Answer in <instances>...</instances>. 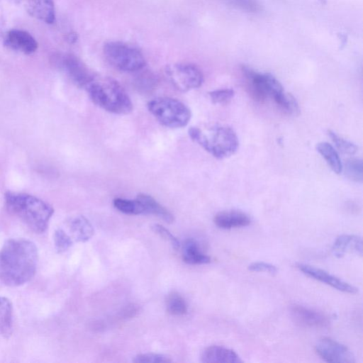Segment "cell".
Segmentation results:
<instances>
[{
    "instance_id": "6da1fadb",
    "label": "cell",
    "mask_w": 363,
    "mask_h": 363,
    "mask_svg": "<svg viewBox=\"0 0 363 363\" xmlns=\"http://www.w3.org/2000/svg\"><path fill=\"white\" fill-rule=\"evenodd\" d=\"M38 262V251L24 238L6 240L0 250V279L9 286L23 285L33 279Z\"/></svg>"
},
{
    "instance_id": "7a4b0ae2",
    "label": "cell",
    "mask_w": 363,
    "mask_h": 363,
    "mask_svg": "<svg viewBox=\"0 0 363 363\" xmlns=\"http://www.w3.org/2000/svg\"><path fill=\"white\" fill-rule=\"evenodd\" d=\"M4 202L7 211L33 232L43 233L48 229L54 213L48 203L33 195L14 191L5 193Z\"/></svg>"
},
{
    "instance_id": "3957f363",
    "label": "cell",
    "mask_w": 363,
    "mask_h": 363,
    "mask_svg": "<svg viewBox=\"0 0 363 363\" xmlns=\"http://www.w3.org/2000/svg\"><path fill=\"white\" fill-rule=\"evenodd\" d=\"M188 133L194 143L217 159L231 156L239 146L236 133L227 125L209 124L192 126Z\"/></svg>"
},
{
    "instance_id": "277c9868",
    "label": "cell",
    "mask_w": 363,
    "mask_h": 363,
    "mask_svg": "<svg viewBox=\"0 0 363 363\" xmlns=\"http://www.w3.org/2000/svg\"><path fill=\"white\" fill-rule=\"evenodd\" d=\"M91 100L102 109L116 114H128L133 103L122 85L108 77H96L84 88Z\"/></svg>"
},
{
    "instance_id": "5b68a950",
    "label": "cell",
    "mask_w": 363,
    "mask_h": 363,
    "mask_svg": "<svg viewBox=\"0 0 363 363\" xmlns=\"http://www.w3.org/2000/svg\"><path fill=\"white\" fill-rule=\"evenodd\" d=\"M147 108L160 123L171 128L186 126L191 116L184 103L170 97L155 98L147 103Z\"/></svg>"
},
{
    "instance_id": "8992f818",
    "label": "cell",
    "mask_w": 363,
    "mask_h": 363,
    "mask_svg": "<svg viewBox=\"0 0 363 363\" xmlns=\"http://www.w3.org/2000/svg\"><path fill=\"white\" fill-rule=\"evenodd\" d=\"M104 54L112 66L123 72H138L146 65L145 59L138 49L121 41L106 43Z\"/></svg>"
},
{
    "instance_id": "52a82bcc",
    "label": "cell",
    "mask_w": 363,
    "mask_h": 363,
    "mask_svg": "<svg viewBox=\"0 0 363 363\" xmlns=\"http://www.w3.org/2000/svg\"><path fill=\"white\" fill-rule=\"evenodd\" d=\"M242 72L248 94L257 101L262 102L268 98L274 101L284 92L281 83L269 73L258 72L246 66L242 67Z\"/></svg>"
},
{
    "instance_id": "ba28073f",
    "label": "cell",
    "mask_w": 363,
    "mask_h": 363,
    "mask_svg": "<svg viewBox=\"0 0 363 363\" xmlns=\"http://www.w3.org/2000/svg\"><path fill=\"white\" fill-rule=\"evenodd\" d=\"M165 72L170 83L181 91L199 88L203 82L202 72L194 64H172L166 67Z\"/></svg>"
},
{
    "instance_id": "9c48e42d",
    "label": "cell",
    "mask_w": 363,
    "mask_h": 363,
    "mask_svg": "<svg viewBox=\"0 0 363 363\" xmlns=\"http://www.w3.org/2000/svg\"><path fill=\"white\" fill-rule=\"evenodd\" d=\"M52 62L79 87L85 88L94 76L74 55H56L53 56Z\"/></svg>"
},
{
    "instance_id": "30bf717a",
    "label": "cell",
    "mask_w": 363,
    "mask_h": 363,
    "mask_svg": "<svg viewBox=\"0 0 363 363\" xmlns=\"http://www.w3.org/2000/svg\"><path fill=\"white\" fill-rule=\"evenodd\" d=\"M315 351L328 362L354 363L355 357L345 345L329 337L320 339L315 345Z\"/></svg>"
},
{
    "instance_id": "8fae6325",
    "label": "cell",
    "mask_w": 363,
    "mask_h": 363,
    "mask_svg": "<svg viewBox=\"0 0 363 363\" xmlns=\"http://www.w3.org/2000/svg\"><path fill=\"white\" fill-rule=\"evenodd\" d=\"M296 267L306 275L342 292L356 294L358 289L328 272L307 264L298 263Z\"/></svg>"
},
{
    "instance_id": "7c38bea8",
    "label": "cell",
    "mask_w": 363,
    "mask_h": 363,
    "mask_svg": "<svg viewBox=\"0 0 363 363\" xmlns=\"http://www.w3.org/2000/svg\"><path fill=\"white\" fill-rule=\"evenodd\" d=\"M290 312L295 321L303 326L321 328L330 323L329 318L325 314L301 305H291Z\"/></svg>"
},
{
    "instance_id": "4fadbf2b",
    "label": "cell",
    "mask_w": 363,
    "mask_h": 363,
    "mask_svg": "<svg viewBox=\"0 0 363 363\" xmlns=\"http://www.w3.org/2000/svg\"><path fill=\"white\" fill-rule=\"evenodd\" d=\"M4 45L13 50L26 55L33 54L38 47V42L31 34L20 29L9 30L4 39Z\"/></svg>"
},
{
    "instance_id": "5bb4252c",
    "label": "cell",
    "mask_w": 363,
    "mask_h": 363,
    "mask_svg": "<svg viewBox=\"0 0 363 363\" xmlns=\"http://www.w3.org/2000/svg\"><path fill=\"white\" fill-rule=\"evenodd\" d=\"M332 252L337 258L344 257L347 253H355L362 255V239L356 235L343 234L338 236L332 246Z\"/></svg>"
},
{
    "instance_id": "9a60e30c",
    "label": "cell",
    "mask_w": 363,
    "mask_h": 363,
    "mask_svg": "<svg viewBox=\"0 0 363 363\" xmlns=\"http://www.w3.org/2000/svg\"><path fill=\"white\" fill-rule=\"evenodd\" d=\"M201 360L205 363H238L242 359L232 349L220 346L211 345L206 347L202 352Z\"/></svg>"
},
{
    "instance_id": "2e32d148",
    "label": "cell",
    "mask_w": 363,
    "mask_h": 363,
    "mask_svg": "<svg viewBox=\"0 0 363 363\" xmlns=\"http://www.w3.org/2000/svg\"><path fill=\"white\" fill-rule=\"evenodd\" d=\"M216 226L222 229H232L247 226L251 220L247 214L236 210L223 211L213 218Z\"/></svg>"
},
{
    "instance_id": "e0dca14e",
    "label": "cell",
    "mask_w": 363,
    "mask_h": 363,
    "mask_svg": "<svg viewBox=\"0 0 363 363\" xmlns=\"http://www.w3.org/2000/svg\"><path fill=\"white\" fill-rule=\"evenodd\" d=\"M28 13L41 21L52 24L55 21V9L53 0H28Z\"/></svg>"
},
{
    "instance_id": "ac0fdd59",
    "label": "cell",
    "mask_w": 363,
    "mask_h": 363,
    "mask_svg": "<svg viewBox=\"0 0 363 363\" xmlns=\"http://www.w3.org/2000/svg\"><path fill=\"white\" fill-rule=\"evenodd\" d=\"M136 199L143 206L145 214H153L168 223L174 222V217L172 213L151 196L146 194H140Z\"/></svg>"
},
{
    "instance_id": "d6986e66",
    "label": "cell",
    "mask_w": 363,
    "mask_h": 363,
    "mask_svg": "<svg viewBox=\"0 0 363 363\" xmlns=\"http://www.w3.org/2000/svg\"><path fill=\"white\" fill-rule=\"evenodd\" d=\"M182 257L185 262L191 264H203L211 262V257L202 252L199 244L193 239L185 241Z\"/></svg>"
},
{
    "instance_id": "ffe728a7",
    "label": "cell",
    "mask_w": 363,
    "mask_h": 363,
    "mask_svg": "<svg viewBox=\"0 0 363 363\" xmlns=\"http://www.w3.org/2000/svg\"><path fill=\"white\" fill-rule=\"evenodd\" d=\"M69 229L77 242H86L94 235V228L83 216H78L69 221Z\"/></svg>"
},
{
    "instance_id": "44dd1931",
    "label": "cell",
    "mask_w": 363,
    "mask_h": 363,
    "mask_svg": "<svg viewBox=\"0 0 363 363\" xmlns=\"http://www.w3.org/2000/svg\"><path fill=\"white\" fill-rule=\"evenodd\" d=\"M316 150L335 173L342 172L343 167L341 160L332 145L327 142H321L317 144Z\"/></svg>"
},
{
    "instance_id": "7402d4cb",
    "label": "cell",
    "mask_w": 363,
    "mask_h": 363,
    "mask_svg": "<svg viewBox=\"0 0 363 363\" xmlns=\"http://www.w3.org/2000/svg\"><path fill=\"white\" fill-rule=\"evenodd\" d=\"M13 328V310L11 301L0 296V335H11Z\"/></svg>"
},
{
    "instance_id": "603a6c76",
    "label": "cell",
    "mask_w": 363,
    "mask_h": 363,
    "mask_svg": "<svg viewBox=\"0 0 363 363\" xmlns=\"http://www.w3.org/2000/svg\"><path fill=\"white\" fill-rule=\"evenodd\" d=\"M113 204L119 211L129 215L145 214V211L142 203L135 199V200L116 198Z\"/></svg>"
},
{
    "instance_id": "cb8c5ba5",
    "label": "cell",
    "mask_w": 363,
    "mask_h": 363,
    "mask_svg": "<svg viewBox=\"0 0 363 363\" xmlns=\"http://www.w3.org/2000/svg\"><path fill=\"white\" fill-rule=\"evenodd\" d=\"M167 311L174 315H182L187 313L188 307L184 298L177 292L170 293L167 298Z\"/></svg>"
},
{
    "instance_id": "d4e9b609",
    "label": "cell",
    "mask_w": 363,
    "mask_h": 363,
    "mask_svg": "<svg viewBox=\"0 0 363 363\" xmlns=\"http://www.w3.org/2000/svg\"><path fill=\"white\" fill-rule=\"evenodd\" d=\"M279 108L289 115H298L300 111L296 99L290 94L284 92L274 101Z\"/></svg>"
},
{
    "instance_id": "484cf974",
    "label": "cell",
    "mask_w": 363,
    "mask_h": 363,
    "mask_svg": "<svg viewBox=\"0 0 363 363\" xmlns=\"http://www.w3.org/2000/svg\"><path fill=\"white\" fill-rule=\"evenodd\" d=\"M362 162L359 159H350L345 166V175L350 180L362 183L363 180Z\"/></svg>"
},
{
    "instance_id": "4316f807",
    "label": "cell",
    "mask_w": 363,
    "mask_h": 363,
    "mask_svg": "<svg viewBox=\"0 0 363 363\" xmlns=\"http://www.w3.org/2000/svg\"><path fill=\"white\" fill-rule=\"evenodd\" d=\"M328 134L341 152L350 155L357 152L358 148L353 143L342 138L333 130H329Z\"/></svg>"
},
{
    "instance_id": "83f0119b",
    "label": "cell",
    "mask_w": 363,
    "mask_h": 363,
    "mask_svg": "<svg viewBox=\"0 0 363 363\" xmlns=\"http://www.w3.org/2000/svg\"><path fill=\"white\" fill-rule=\"evenodd\" d=\"M157 82V77L150 72L145 71L140 73L135 79V86L138 90L145 92L151 91Z\"/></svg>"
},
{
    "instance_id": "f1b7e54d",
    "label": "cell",
    "mask_w": 363,
    "mask_h": 363,
    "mask_svg": "<svg viewBox=\"0 0 363 363\" xmlns=\"http://www.w3.org/2000/svg\"><path fill=\"white\" fill-rule=\"evenodd\" d=\"M226 4L249 13H257L260 11L261 5L258 0H223Z\"/></svg>"
},
{
    "instance_id": "f546056e",
    "label": "cell",
    "mask_w": 363,
    "mask_h": 363,
    "mask_svg": "<svg viewBox=\"0 0 363 363\" xmlns=\"http://www.w3.org/2000/svg\"><path fill=\"white\" fill-rule=\"evenodd\" d=\"M208 94L213 104H225L233 98L235 91L232 89H220L210 91Z\"/></svg>"
},
{
    "instance_id": "4dcf8cb0",
    "label": "cell",
    "mask_w": 363,
    "mask_h": 363,
    "mask_svg": "<svg viewBox=\"0 0 363 363\" xmlns=\"http://www.w3.org/2000/svg\"><path fill=\"white\" fill-rule=\"evenodd\" d=\"M54 242L56 250L58 252H63L71 247L73 241L63 230L58 229L54 234Z\"/></svg>"
},
{
    "instance_id": "1f68e13d",
    "label": "cell",
    "mask_w": 363,
    "mask_h": 363,
    "mask_svg": "<svg viewBox=\"0 0 363 363\" xmlns=\"http://www.w3.org/2000/svg\"><path fill=\"white\" fill-rule=\"evenodd\" d=\"M133 362L136 363H161L171 362L172 359L160 354L145 353L134 357Z\"/></svg>"
},
{
    "instance_id": "d6a6232c",
    "label": "cell",
    "mask_w": 363,
    "mask_h": 363,
    "mask_svg": "<svg viewBox=\"0 0 363 363\" xmlns=\"http://www.w3.org/2000/svg\"><path fill=\"white\" fill-rule=\"evenodd\" d=\"M152 230L161 238L167 240L175 250L180 247V243L177 238L164 226L160 224H155L152 226Z\"/></svg>"
},
{
    "instance_id": "836d02e7",
    "label": "cell",
    "mask_w": 363,
    "mask_h": 363,
    "mask_svg": "<svg viewBox=\"0 0 363 363\" xmlns=\"http://www.w3.org/2000/svg\"><path fill=\"white\" fill-rule=\"evenodd\" d=\"M248 269L251 272H264L272 275L277 274V267L270 263L264 262H254L248 265Z\"/></svg>"
},
{
    "instance_id": "e575fe53",
    "label": "cell",
    "mask_w": 363,
    "mask_h": 363,
    "mask_svg": "<svg viewBox=\"0 0 363 363\" xmlns=\"http://www.w3.org/2000/svg\"><path fill=\"white\" fill-rule=\"evenodd\" d=\"M138 312V306L135 304H130L125 307L121 312V315L123 318H128L134 317Z\"/></svg>"
},
{
    "instance_id": "d590c367",
    "label": "cell",
    "mask_w": 363,
    "mask_h": 363,
    "mask_svg": "<svg viewBox=\"0 0 363 363\" xmlns=\"http://www.w3.org/2000/svg\"><path fill=\"white\" fill-rule=\"evenodd\" d=\"M78 39L77 34L72 32L67 35L66 40L69 43H74Z\"/></svg>"
}]
</instances>
